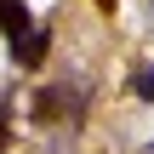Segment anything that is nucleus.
<instances>
[{
  "instance_id": "nucleus-3",
  "label": "nucleus",
  "mask_w": 154,
  "mask_h": 154,
  "mask_svg": "<svg viewBox=\"0 0 154 154\" xmlns=\"http://www.w3.org/2000/svg\"><path fill=\"white\" fill-rule=\"evenodd\" d=\"M29 29H34V23H29V6H23V0H0V34L17 40V34H29Z\"/></svg>"
},
{
  "instance_id": "nucleus-5",
  "label": "nucleus",
  "mask_w": 154,
  "mask_h": 154,
  "mask_svg": "<svg viewBox=\"0 0 154 154\" xmlns=\"http://www.w3.org/2000/svg\"><path fill=\"white\" fill-rule=\"evenodd\" d=\"M6 137H11V103L0 97V154H6Z\"/></svg>"
},
{
  "instance_id": "nucleus-2",
  "label": "nucleus",
  "mask_w": 154,
  "mask_h": 154,
  "mask_svg": "<svg viewBox=\"0 0 154 154\" xmlns=\"http://www.w3.org/2000/svg\"><path fill=\"white\" fill-rule=\"evenodd\" d=\"M46 57H51V29H29V34L11 40V63L17 69H40Z\"/></svg>"
},
{
  "instance_id": "nucleus-4",
  "label": "nucleus",
  "mask_w": 154,
  "mask_h": 154,
  "mask_svg": "<svg viewBox=\"0 0 154 154\" xmlns=\"http://www.w3.org/2000/svg\"><path fill=\"white\" fill-rule=\"evenodd\" d=\"M131 91H137L143 103H154V69H149V63H137V69H131Z\"/></svg>"
},
{
  "instance_id": "nucleus-6",
  "label": "nucleus",
  "mask_w": 154,
  "mask_h": 154,
  "mask_svg": "<svg viewBox=\"0 0 154 154\" xmlns=\"http://www.w3.org/2000/svg\"><path fill=\"white\" fill-rule=\"evenodd\" d=\"M97 6H103V11H114V0H97Z\"/></svg>"
},
{
  "instance_id": "nucleus-1",
  "label": "nucleus",
  "mask_w": 154,
  "mask_h": 154,
  "mask_svg": "<svg viewBox=\"0 0 154 154\" xmlns=\"http://www.w3.org/2000/svg\"><path fill=\"white\" fill-rule=\"evenodd\" d=\"M86 109H91L86 80H51V86H40L34 103H29V114H34L40 126H80Z\"/></svg>"
}]
</instances>
